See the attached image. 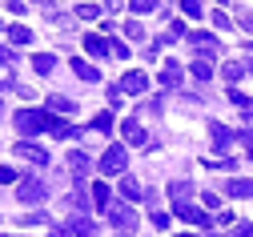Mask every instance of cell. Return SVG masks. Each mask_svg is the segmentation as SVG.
<instances>
[{
	"label": "cell",
	"mask_w": 253,
	"mask_h": 237,
	"mask_svg": "<svg viewBox=\"0 0 253 237\" xmlns=\"http://www.w3.org/2000/svg\"><path fill=\"white\" fill-rule=\"evenodd\" d=\"M12 125H16V133H20V141H28V137H41V133H48L52 113H48V109H20V113L12 117Z\"/></svg>",
	"instance_id": "1"
},
{
	"label": "cell",
	"mask_w": 253,
	"mask_h": 237,
	"mask_svg": "<svg viewBox=\"0 0 253 237\" xmlns=\"http://www.w3.org/2000/svg\"><path fill=\"white\" fill-rule=\"evenodd\" d=\"M97 169H101V177H117V173H125V169H129V149H125V145H109L105 157L97 161Z\"/></svg>",
	"instance_id": "2"
},
{
	"label": "cell",
	"mask_w": 253,
	"mask_h": 237,
	"mask_svg": "<svg viewBox=\"0 0 253 237\" xmlns=\"http://www.w3.org/2000/svg\"><path fill=\"white\" fill-rule=\"evenodd\" d=\"M16 197L24 201V205H44L48 201V185L41 177H20L16 181Z\"/></svg>",
	"instance_id": "3"
},
{
	"label": "cell",
	"mask_w": 253,
	"mask_h": 237,
	"mask_svg": "<svg viewBox=\"0 0 253 237\" xmlns=\"http://www.w3.org/2000/svg\"><path fill=\"white\" fill-rule=\"evenodd\" d=\"M105 213H109L113 229H121V233H133V225H137V213H133V205H129V201H113V205H109Z\"/></svg>",
	"instance_id": "4"
},
{
	"label": "cell",
	"mask_w": 253,
	"mask_h": 237,
	"mask_svg": "<svg viewBox=\"0 0 253 237\" xmlns=\"http://www.w3.org/2000/svg\"><path fill=\"white\" fill-rule=\"evenodd\" d=\"M173 213H177L181 221H189V225H197V229H205V233L213 229V217H209L205 209H197L193 201H189V205H173Z\"/></svg>",
	"instance_id": "5"
},
{
	"label": "cell",
	"mask_w": 253,
	"mask_h": 237,
	"mask_svg": "<svg viewBox=\"0 0 253 237\" xmlns=\"http://www.w3.org/2000/svg\"><path fill=\"white\" fill-rule=\"evenodd\" d=\"M117 89H121V96L129 93V96H141V93H149V77L141 73V69H129L121 81H117Z\"/></svg>",
	"instance_id": "6"
},
{
	"label": "cell",
	"mask_w": 253,
	"mask_h": 237,
	"mask_svg": "<svg viewBox=\"0 0 253 237\" xmlns=\"http://www.w3.org/2000/svg\"><path fill=\"white\" fill-rule=\"evenodd\" d=\"M88 169H92V157H88L84 149H73V153H69V173H73V181H84Z\"/></svg>",
	"instance_id": "7"
},
{
	"label": "cell",
	"mask_w": 253,
	"mask_h": 237,
	"mask_svg": "<svg viewBox=\"0 0 253 237\" xmlns=\"http://www.w3.org/2000/svg\"><path fill=\"white\" fill-rule=\"evenodd\" d=\"M16 157H24L28 165H41V169L48 165V153L41 145H33V141H16Z\"/></svg>",
	"instance_id": "8"
},
{
	"label": "cell",
	"mask_w": 253,
	"mask_h": 237,
	"mask_svg": "<svg viewBox=\"0 0 253 237\" xmlns=\"http://www.w3.org/2000/svg\"><path fill=\"white\" fill-rule=\"evenodd\" d=\"M189 73H193V81H201V85H205V81L213 77V52H197V56H193V64H189Z\"/></svg>",
	"instance_id": "9"
},
{
	"label": "cell",
	"mask_w": 253,
	"mask_h": 237,
	"mask_svg": "<svg viewBox=\"0 0 253 237\" xmlns=\"http://www.w3.org/2000/svg\"><path fill=\"white\" fill-rule=\"evenodd\" d=\"M121 137H125V145H145V141H149L137 117H129V121H121Z\"/></svg>",
	"instance_id": "10"
},
{
	"label": "cell",
	"mask_w": 253,
	"mask_h": 237,
	"mask_svg": "<svg viewBox=\"0 0 253 237\" xmlns=\"http://www.w3.org/2000/svg\"><path fill=\"white\" fill-rule=\"evenodd\" d=\"M65 229H69V237H97V225H92L84 213H73Z\"/></svg>",
	"instance_id": "11"
},
{
	"label": "cell",
	"mask_w": 253,
	"mask_h": 237,
	"mask_svg": "<svg viewBox=\"0 0 253 237\" xmlns=\"http://www.w3.org/2000/svg\"><path fill=\"white\" fill-rule=\"evenodd\" d=\"M88 205H92L88 185H84V181H77V189L69 193V209H77V213H84V217H88Z\"/></svg>",
	"instance_id": "12"
},
{
	"label": "cell",
	"mask_w": 253,
	"mask_h": 237,
	"mask_svg": "<svg viewBox=\"0 0 253 237\" xmlns=\"http://www.w3.org/2000/svg\"><path fill=\"white\" fill-rule=\"evenodd\" d=\"M48 133H52V137H60V141H77V137H81V129H77V125H69L65 117H56V113H52Z\"/></svg>",
	"instance_id": "13"
},
{
	"label": "cell",
	"mask_w": 253,
	"mask_h": 237,
	"mask_svg": "<svg viewBox=\"0 0 253 237\" xmlns=\"http://www.w3.org/2000/svg\"><path fill=\"white\" fill-rule=\"evenodd\" d=\"M88 197H92V205H97V209H109V205H113V189H109L105 181L88 185Z\"/></svg>",
	"instance_id": "14"
},
{
	"label": "cell",
	"mask_w": 253,
	"mask_h": 237,
	"mask_svg": "<svg viewBox=\"0 0 253 237\" xmlns=\"http://www.w3.org/2000/svg\"><path fill=\"white\" fill-rule=\"evenodd\" d=\"M157 81H161L169 93H173V89H181V64H177V60H169L165 69H161V77H157Z\"/></svg>",
	"instance_id": "15"
},
{
	"label": "cell",
	"mask_w": 253,
	"mask_h": 237,
	"mask_svg": "<svg viewBox=\"0 0 253 237\" xmlns=\"http://www.w3.org/2000/svg\"><path fill=\"white\" fill-rule=\"evenodd\" d=\"M121 197L129 201V205H133V201H145V189L137 185V177H121Z\"/></svg>",
	"instance_id": "16"
},
{
	"label": "cell",
	"mask_w": 253,
	"mask_h": 237,
	"mask_svg": "<svg viewBox=\"0 0 253 237\" xmlns=\"http://www.w3.org/2000/svg\"><path fill=\"white\" fill-rule=\"evenodd\" d=\"M185 41L193 48H201V52H217V41L209 37V32H185Z\"/></svg>",
	"instance_id": "17"
},
{
	"label": "cell",
	"mask_w": 253,
	"mask_h": 237,
	"mask_svg": "<svg viewBox=\"0 0 253 237\" xmlns=\"http://www.w3.org/2000/svg\"><path fill=\"white\" fill-rule=\"evenodd\" d=\"M225 193H229V197H253V181H249V177H229Z\"/></svg>",
	"instance_id": "18"
},
{
	"label": "cell",
	"mask_w": 253,
	"mask_h": 237,
	"mask_svg": "<svg viewBox=\"0 0 253 237\" xmlns=\"http://www.w3.org/2000/svg\"><path fill=\"white\" fill-rule=\"evenodd\" d=\"M169 197H173V205H189L193 185H189V181H173V185H169Z\"/></svg>",
	"instance_id": "19"
},
{
	"label": "cell",
	"mask_w": 253,
	"mask_h": 237,
	"mask_svg": "<svg viewBox=\"0 0 253 237\" xmlns=\"http://www.w3.org/2000/svg\"><path fill=\"white\" fill-rule=\"evenodd\" d=\"M209 133H213V145H217V153H221V149H225V145L233 141V133H229L225 125H217V121L209 125ZM217 153H213V157H217Z\"/></svg>",
	"instance_id": "20"
},
{
	"label": "cell",
	"mask_w": 253,
	"mask_h": 237,
	"mask_svg": "<svg viewBox=\"0 0 253 237\" xmlns=\"http://www.w3.org/2000/svg\"><path fill=\"white\" fill-rule=\"evenodd\" d=\"M84 48H88L92 56H109V41L97 37V32H88V37H84Z\"/></svg>",
	"instance_id": "21"
},
{
	"label": "cell",
	"mask_w": 253,
	"mask_h": 237,
	"mask_svg": "<svg viewBox=\"0 0 253 237\" xmlns=\"http://www.w3.org/2000/svg\"><path fill=\"white\" fill-rule=\"evenodd\" d=\"M33 69H37L41 77H48V73L56 69V56H52V52H37V56H33Z\"/></svg>",
	"instance_id": "22"
},
{
	"label": "cell",
	"mask_w": 253,
	"mask_h": 237,
	"mask_svg": "<svg viewBox=\"0 0 253 237\" xmlns=\"http://www.w3.org/2000/svg\"><path fill=\"white\" fill-rule=\"evenodd\" d=\"M8 41H12V45H20V48H24V45H33V28L12 24V28H8Z\"/></svg>",
	"instance_id": "23"
},
{
	"label": "cell",
	"mask_w": 253,
	"mask_h": 237,
	"mask_svg": "<svg viewBox=\"0 0 253 237\" xmlns=\"http://www.w3.org/2000/svg\"><path fill=\"white\" fill-rule=\"evenodd\" d=\"M48 113H77V100H69V96H48Z\"/></svg>",
	"instance_id": "24"
},
{
	"label": "cell",
	"mask_w": 253,
	"mask_h": 237,
	"mask_svg": "<svg viewBox=\"0 0 253 237\" xmlns=\"http://www.w3.org/2000/svg\"><path fill=\"white\" fill-rule=\"evenodd\" d=\"M121 28H125V37H129V41H137V45H141V41H145V24H141V20H137V16H133V20H125V24H121Z\"/></svg>",
	"instance_id": "25"
},
{
	"label": "cell",
	"mask_w": 253,
	"mask_h": 237,
	"mask_svg": "<svg viewBox=\"0 0 253 237\" xmlns=\"http://www.w3.org/2000/svg\"><path fill=\"white\" fill-rule=\"evenodd\" d=\"M73 73H77L81 81H88V85H92V81H101V73L92 69V64H84V60H73Z\"/></svg>",
	"instance_id": "26"
},
{
	"label": "cell",
	"mask_w": 253,
	"mask_h": 237,
	"mask_svg": "<svg viewBox=\"0 0 253 237\" xmlns=\"http://www.w3.org/2000/svg\"><path fill=\"white\" fill-rule=\"evenodd\" d=\"M221 77H225V81H229V89H233V85H237V81L245 77V64H237V60H229L225 69H221Z\"/></svg>",
	"instance_id": "27"
},
{
	"label": "cell",
	"mask_w": 253,
	"mask_h": 237,
	"mask_svg": "<svg viewBox=\"0 0 253 237\" xmlns=\"http://www.w3.org/2000/svg\"><path fill=\"white\" fill-rule=\"evenodd\" d=\"M129 12L141 20L145 12H157V0H129Z\"/></svg>",
	"instance_id": "28"
},
{
	"label": "cell",
	"mask_w": 253,
	"mask_h": 237,
	"mask_svg": "<svg viewBox=\"0 0 253 237\" xmlns=\"http://www.w3.org/2000/svg\"><path fill=\"white\" fill-rule=\"evenodd\" d=\"M181 12L193 16V20H201L205 16V4H201V0H181Z\"/></svg>",
	"instance_id": "29"
},
{
	"label": "cell",
	"mask_w": 253,
	"mask_h": 237,
	"mask_svg": "<svg viewBox=\"0 0 253 237\" xmlns=\"http://www.w3.org/2000/svg\"><path fill=\"white\" fill-rule=\"evenodd\" d=\"M92 129L109 137V133H113V113H97V117H92Z\"/></svg>",
	"instance_id": "30"
},
{
	"label": "cell",
	"mask_w": 253,
	"mask_h": 237,
	"mask_svg": "<svg viewBox=\"0 0 253 237\" xmlns=\"http://www.w3.org/2000/svg\"><path fill=\"white\" fill-rule=\"evenodd\" d=\"M205 165H209V169H233V165H237V157H225V153H217V157H209Z\"/></svg>",
	"instance_id": "31"
},
{
	"label": "cell",
	"mask_w": 253,
	"mask_h": 237,
	"mask_svg": "<svg viewBox=\"0 0 253 237\" xmlns=\"http://www.w3.org/2000/svg\"><path fill=\"white\" fill-rule=\"evenodd\" d=\"M0 89H16V73H12V64H0Z\"/></svg>",
	"instance_id": "32"
},
{
	"label": "cell",
	"mask_w": 253,
	"mask_h": 237,
	"mask_svg": "<svg viewBox=\"0 0 253 237\" xmlns=\"http://www.w3.org/2000/svg\"><path fill=\"white\" fill-rule=\"evenodd\" d=\"M16 181H20L16 169H12V165H0V185H16Z\"/></svg>",
	"instance_id": "33"
},
{
	"label": "cell",
	"mask_w": 253,
	"mask_h": 237,
	"mask_svg": "<svg viewBox=\"0 0 253 237\" xmlns=\"http://www.w3.org/2000/svg\"><path fill=\"white\" fill-rule=\"evenodd\" d=\"M77 16H81V20H97L101 8H97V4H77Z\"/></svg>",
	"instance_id": "34"
},
{
	"label": "cell",
	"mask_w": 253,
	"mask_h": 237,
	"mask_svg": "<svg viewBox=\"0 0 253 237\" xmlns=\"http://www.w3.org/2000/svg\"><path fill=\"white\" fill-rule=\"evenodd\" d=\"M233 221H241V217H237L233 209H221V213L213 217V225H233Z\"/></svg>",
	"instance_id": "35"
},
{
	"label": "cell",
	"mask_w": 253,
	"mask_h": 237,
	"mask_svg": "<svg viewBox=\"0 0 253 237\" xmlns=\"http://www.w3.org/2000/svg\"><path fill=\"white\" fill-rule=\"evenodd\" d=\"M109 56H117V60H129V48H125L121 41H109Z\"/></svg>",
	"instance_id": "36"
},
{
	"label": "cell",
	"mask_w": 253,
	"mask_h": 237,
	"mask_svg": "<svg viewBox=\"0 0 253 237\" xmlns=\"http://www.w3.org/2000/svg\"><path fill=\"white\" fill-rule=\"evenodd\" d=\"M237 141H241V145H245V153L253 157V129H241V133H237Z\"/></svg>",
	"instance_id": "37"
},
{
	"label": "cell",
	"mask_w": 253,
	"mask_h": 237,
	"mask_svg": "<svg viewBox=\"0 0 253 237\" xmlns=\"http://www.w3.org/2000/svg\"><path fill=\"white\" fill-rule=\"evenodd\" d=\"M213 28H233V20H229V12H213Z\"/></svg>",
	"instance_id": "38"
},
{
	"label": "cell",
	"mask_w": 253,
	"mask_h": 237,
	"mask_svg": "<svg viewBox=\"0 0 253 237\" xmlns=\"http://www.w3.org/2000/svg\"><path fill=\"white\" fill-rule=\"evenodd\" d=\"M201 205H205V209H217L221 197H217V193H201Z\"/></svg>",
	"instance_id": "39"
},
{
	"label": "cell",
	"mask_w": 253,
	"mask_h": 237,
	"mask_svg": "<svg viewBox=\"0 0 253 237\" xmlns=\"http://www.w3.org/2000/svg\"><path fill=\"white\" fill-rule=\"evenodd\" d=\"M149 221H153V225H157V229H169V213H161V209H157V213H153V217H149Z\"/></svg>",
	"instance_id": "40"
},
{
	"label": "cell",
	"mask_w": 253,
	"mask_h": 237,
	"mask_svg": "<svg viewBox=\"0 0 253 237\" xmlns=\"http://www.w3.org/2000/svg\"><path fill=\"white\" fill-rule=\"evenodd\" d=\"M229 100H233V105H241V109H249V96L237 93V89H229Z\"/></svg>",
	"instance_id": "41"
},
{
	"label": "cell",
	"mask_w": 253,
	"mask_h": 237,
	"mask_svg": "<svg viewBox=\"0 0 253 237\" xmlns=\"http://www.w3.org/2000/svg\"><path fill=\"white\" fill-rule=\"evenodd\" d=\"M0 64H16V52H12V48H4V45H0Z\"/></svg>",
	"instance_id": "42"
},
{
	"label": "cell",
	"mask_w": 253,
	"mask_h": 237,
	"mask_svg": "<svg viewBox=\"0 0 253 237\" xmlns=\"http://www.w3.org/2000/svg\"><path fill=\"white\" fill-rule=\"evenodd\" d=\"M44 221H48L44 213H28V217H24V225H44Z\"/></svg>",
	"instance_id": "43"
},
{
	"label": "cell",
	"mask_w": 253,
	"mask_h": 237,
	"mask_svg": "<svg viewBox=\"0 0 253 237\" xmlns=\"http://www.w3.org/2000/svg\"><path fill=\"white\" fill-rule=\"evenodd\" d=\"M233 237H253V225H233Z\"/></svg>",
	"instance_id": "44"
},
{
	"label": "cell",
	"mask_w": 253,
	"mask_h": 237,
	"mask_svg": "<svg viewBox=\"0 0 253 237\" xmlns=\"http://www.w3.org/2000/svg\"><path fill=\"white\" fill-rule=\"evenodd\" d=\"M48 237H69V229H65V225H52V229H48Z\"/></svg>",
	"instance_id": "45"
},
{
	"label": "cell",
	"mask_w": 253,
	"mask_h": 237,
	"mask_svg": "<svg viewBox=\"0 0 253 237\" xmlns=\"http://www.w3.org/2000/svg\"><path fill=\"white\" fill-rule=\"evenodd\" d=\"M241 24H245V28L253 32V12H245V16H241Z\"/></svg>",
	"instance_id": "46"
},
{
	"label": "cell",
	"mask_w": 253,
	"mask_h": 237,
	"mask_svg": "<svg viewBox=\"0 0 253 237\" xmlns=\"http://www.w3.org/2000/svg\"><path fill=\"white\" fill-rule=\"evenodd\" d=\"M245 73H253V56H249V64H245Z\"/></svg>",
	"instance_id": "47"
},
{
	"label": "cell",
	"mask_w": 253,
	"mask_h": 237,
	"mask_svg": "<svg viewBox=\"0 0 253 237\" xmlns=\"http://www.w3.org/2000/svg\"><path fill=\"white\" fill-rule=\"evenodd\" d=\"M177 237H193V233H177Z\"/></svg>",
	"instance_id": "48"
},
{
	"label": "cell",
	"mask_w": 253,
	"mask_h": 237,
	"mask_svg": "<svg viewBox=\"0 0 253 237\" xmlns=\"http://www.w3.org/2000/svg\"><path fill=\"white\" fill-rule=\"evenodd\" d=\"M201 237H217V233H201Z\"/></svg>",
	"instance_id": "49"
},
{
	"label": "cell",
	"mask_w": 253,
	"mask_h": 237,
	"mask_svg": "<svg viewBox=\"0 0 253 237\" xmlns=\"http://www.w3.org/2000/svg\"><path fill=\"white\" fill-rule=\"evenodd\" d=\"M217 4H229V0H217Z\"/></svg>",
	"instance_id": "50"
},
{
	"label": "cell",
	"mask_w": 253,
	"mask_h": 237,
	"mask_svg": "<svg viewBox=\"0 0 253 237\" xmlns=\"http://www.w3.org/2000/svg\"><path fill=\"white\" fill-rule=\"evenodd\" d=\"M0 237H12V233H0Z\"/></svg>",
	"instance_id": "51"
},
{
	"label": "cell",
	"mask_w": 253,
	"mask_h": 237,
	"mask_svg": "<svg viewBox=\"0 0 253 237\" xmlns=\"http://www.w3.org/2000/svg\"><path fill=\"white\" fill-rule=\"evenodd\" d=\"M0 109H4V100H0Z\"/></svg>",
	"instance_id": "52"
},
{
	"label": "cell",
	"mask_w": 253,
	"mask_h": 237,
	"mask_svg": "<svg viewBox=\"0 0 253 237\" xmlns=\"http://www.w3.org/2000/svg\"><path fill=\"white\" fill-rule=\"evenodd\" d=\"M0 32H4V24H0Z\"/></svg>",
	"instance_id": "53"
}]
</instances>
